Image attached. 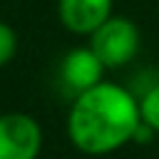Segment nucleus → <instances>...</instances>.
I'll return each instance as SVG.
<instances>
[{
	"label": "nucleus",
	"mask_w": 159,
	"mask_h": 159,
	"mask_svg": "<svg viewBox=\"0 0 159 159\" xmlns=\"http://www.w3.org/2000/svg\"><path fill=\"white\" fill-rule=\"evenodd\" d=\"M60 22L75 35H92L112 17V0H57Z\"/></svg>",
	"instance_id": "nucleus-5"
},
{
	"label": "nucleus",
	"mask_w": 159,
	"mask_h": 159,
	"mask_svg": "<svg viewBox=\"0 0 159 159\" xmlns=\"http://www.w3.org/2000/svg\"><path fill=\"white\" fill-rule=\"evenodd\" d=\"M104 65L102 60L94 55V50L87 47H75L70 50L62 62H60V82L65 84V89H70L75 97L92 89L94 84L102 82L104 77Z\"/></svg>",
	"instance_id": "nucleus-4"
},
{
	"label": "nucleus",
	"mask_w": 159,
	"mask_h": 159,
	"mask_svg": "<svg viewBox=\"0 0 159 159\" xmlns=\"http://www.w3.org/2000/svg\"><path fill=\"white\" fill-rule=\"evenodd\" d=\"M139 112H142V122L149 124V127L159 134V82L152 84V87L139 97Z\"/></svg>",
	"instance_id": "nucleus-6"
},
{
	"label": "nucleus",
	"mask_w": 159,
	"mask_h": 159,
	"mask_svg": "<svg viewBox=\"0 0 159 159\" xmlns=\"http://www.w3.org/2000/svg\"><path fill=\"white\" fill-rule=\"evenodd\" d=\"M42 152V127L32 114H0V159H37Z\"/></svg>",
	"instance_id": "nucleus-3"
},
{
	"label": "nucleus",
	"mask_w": 159,
	"mask_h": 159,
	"mask_svg": "<svg viewBox=\"0 0 159 159\" xmlns=\"http://www.w3.org/2000/svg\"><path fill=\"white\" fill-rule=\"evenodd\" d=\"M17 52V32L0 20V67H5Z\"/></svg>",
	"instance_id": "nucleus-7"
},
{
	"label": "nucleus",
	"mask_w": 159,
	"mask_h": 159,
	"mask_svg": "<svg viewBox=\"0 0 159 159\" xmlns=\"http://www.w3.org/2000/svg\"><path fill=\"white\" fill-rule=\"evenodd\" d=\"M89 47L94 50V55L102 60L107 70H117L129 65L137 57L142 47V35L129 17L112 15L89 35Z\"/></svg>",
	"instance_id": "nucleus-2"
},
{
	"label": "nucleus",
	"mask_w": 159,
	"mask_h": 159,
	"mask_svg": "<svg viewBox=\"0 0 159 159\" xmlns=\"http://www.w3.org/2000/svg\"><path fill=\"white\" fill-rule=\"evenodd\" d=\"M139 124V99L122 84L102 80L72 99L67 114V137L82 154L104 157L134 142Z\"/></svg>",
	"instance_id": "nucleus-1"
}]
</instances>
